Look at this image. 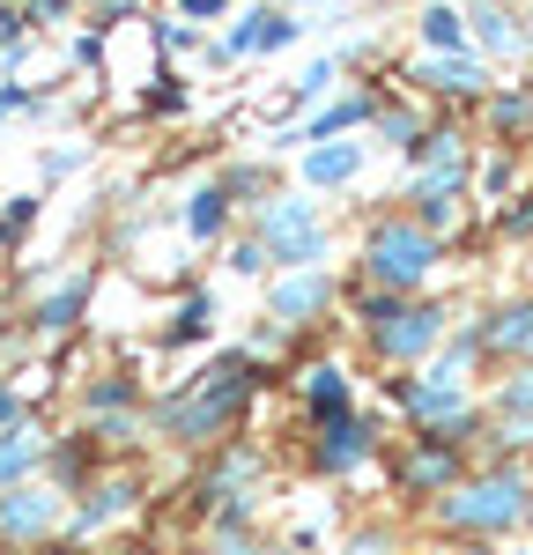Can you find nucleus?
Listing matches in <instances>:
<instances>
[{"instance_id": "17", "label": "nucleus", "mask_w": 533, "mask_h": 555, "mask_svg": "<svg viewBox=\"0 0 533 555\" xmlns=\"http://www.w3.org/2000/svg\"><path fill=\"white\" fill-rule=\"evenodd\" d=\"M38 452H44V444L30 437V429H23V423H8V429H0V481H15V474L30 467Z\"/></svg>"}, {"instance_id": "21", "label": "nucleus", "mask_w": 533, "mask_h": 555, "mask_svg": "<svg viewBox=\"0 0 533 555\" xmlns=\"http://www.w3.org/2000/svg\"><path fill=\"white\" fill-rule=\"evenodd\" d=\"M230 267H237V274H260V267H266V245H260V237H252V245H237V253H230Z\"/></svg>"}, {"instance_id": "10", "label": "nucleus", "mask_w": 533, "mask_h": 555, "mask_svg": "<svg viewBox=\"0 0 533 555\" xmlns=\"http://www.w3.org/2000/svg\"><path fill=\"white\" fill-rule=\"evenodd\" d=\"M482 348H496V356H533V304L496 311V319L482 326Z\"/></svg>"}, {"instance_id": "20", "label": "nucleus", "mask_w": 533, "mask_h": 555, "mask_svg": "<svg viewBox=\"0 0 533 555\" xmlns=\"http://www.w3.org/2000/svg\"><path fill=\"white\" fill-rule=\"evenodd\" d=\"M30 215H38V201H8V215H0V245H8V237H15Z\"/></svg>"}, {"instance_id": "11", "label": "nucleus", "mask_w": 533, "mask_h": 555, "mask_svg": "<svg viewBox=\"0 0 533 555\" xmlns=\"http://www.w3.org/2000/svg\"><path fill=\"white\" fill-rule=\"evenodd\" d=\"M467 44H482V52H511V44H526V30H511V15H504L496 0H474V15H467Z\"/></svg>"}, {"instance_id": "25", "label": "nucleus", "mask_w": 533, "mask_h": 555, "mask_svg": "<svg viewBox=\"0 0 533 555\" xmlns=\"http://www.w3.org/2000/svg\"><path fill=\"white\" fill-rule=\"evenodd\" d=\"M178 8H185V15H222L230 0H178Z\"/></svg>"}, {"instance_id": "26", "label": "nucleus", "mask_w": 533, "mask_h": 555, "mask_svg": "<svg viewBox=\"0 0 533 555\" xmlns=\"http://www.w3.org/2000/svg\"><path fill=\"white\" fill-rule=\"evenodd\" d=\"M467 555H482V548H467Z\"/></svg>"}, {"instance_id": "12", "label": "nucleus", "mask_w": 533, "mask_h": 555, "mask_svg": "<svg viewBox=\"0 0 533 555\" xmlns=\"http://www.w3.org/2000/svg\"><path fill=\"white\" fill-rule=\"evenodd\" d=\"M363 171V141H341V149H311L304 156V178L311 185H349Z\"/></svg>"}, {"instance_id": "4", "label": "nucleus", "mask_w": 533, "mask_h": 555, "mask_svg": "<svg viewBox=\"0 0 533 555\" xmlns=\"http://www.w3.org/2000/svg\"><path fill=\"white\" fill-rule=\"evenodd\" d=\"M370 341H378V356H393V363H415V356H430L444 341V311L438 304H393V319Z\"/></svg>"}, {"instance_id": "22", "label": "nucleus", "mask_w": 533, "mask_h": 555, "mask_svg": "<svg viewBox=\"0 0 533 555\" xmlns=\"http://www.w3.org/2000/svg\"><path fill=\"white\" fill-rule=\"evenodd\" d=\"M15 44H23V15H8V8H0V52H15Z\"/></svg>"}, {"instance_id": "15", "label": "nucleus", "mask_w": 533, "mask_h": 555, "mask_svg": "<svg viewBox=\"0 0 533 555\" xmlns=\"http://www.w3.org/2000/svg\"><path fill=\"white\" fill-rule=\"evenodd\" d=\"M422 38H430V52H467V15L459 8H422Z\"/></svg>"}, {"instance_id": "14", "label": "nucleus", "mask_w": 533, "mask_h": 555, "mask_svg": "<svg viewBox=\"0 0 533 555\" xmlns=\"http://www.w3.org/2000/svg\"><path fill=\"white\" fill-rule=\"evenodd\" d=\"M370 112H378L370 96H341V104H326V112H318V119H311V127H304V141H334V133H341V127H363Z\"/></svg>"}, {"instance_id": "19", "label": "nucleus", "mask_w": 533, "mask_h": 555, "mask_svg": "<svg viewBox=\"0 0 533 555\" xmlns=\"http://www.w3.org/2000/svg\"><path fill=\"white\" fill-rule=\"evenodd\" d=\"M326 89H334V60H311L304 82H297V104H304V96H326Z\"/></svg>"}, {"instance_id": "2", "label": "nucleus", "mask_w": 533, "mask_h": 555, "mask_svg": "<svg viewBox=\"0 0 533 555\" xmlns=\"http://www.w3.org/2000/svg\"><path fill=\"white\" fill-rule=\"evenodd\" d=\"M438 518L459 526V533H504V526L526 518V481H519V474H482V481L452 489L438 504Z\"/></svg>"}, {"instance_id": "3", "label": "nucleus", "mask_w": 533, "mask_h": 555, "mask_svg": "<svg viewBox=\"0 0 533 555\" xmlns=\"http://www.w3.org/2000/svg\"><path fill=\"white\" fill-rule=\"evenodd\" d=\"M260 245L282 259V267H311V259L326 253L311 201H274V208H266V222H260Z\"/></svg>"}, {"instance_id": "24", "label": "nucleus", "mask_w": 533, "mask_h": 555, "mask_svg": "<svg viewBox=\"0 0 533 555\" xmlns=\"http://www.w3.org/2000/svg\"><path fill=\"white\" fill-rule=\"evenodd\" d=\"M15 415H23V400H15V392H8V385H0V429L15 423Z\"/></svg>"}, {"instance_id": "9", "label": "nucleus", "mask_w": 533, "mask_h": 555, "mask_svg": "<svg viewBox=\"0 0 533 555\" xmlns=\"http://www.w3.org/2000/svg\"><path fill=\"white\" fill-rule=\"evenodd\" d=\"M304 408H311V423H318V429L341 423V415H349V378H341L334 363H318V371L304 378Z\"/></svg>"}, {"instance_id": "8", "label": "nucleus", "mask_w": 533, "mask_h": 555, "mask_svg": "<svg viewBox=\"0 0 533 555\" xmlns=\"http://www.w3.org/2000/svg\"><path fill=\"white\" fill-rule=\"evenodd\" d=\"M44 526H52V496L44 489H8L0 496V533L8 541H38Z\"/></svg>"}, {"instance_id": "18", "label": "nucleus", "mask_w": 533, "mask_h": 555, "mask_svg": "<svg viewBox=\"0 0 533 555\" xmlns=\"http://www.w3.org/2000/svg\"><path fill=\"white\" fill-rule=\"evenodd\" d=\"M193 334H208V297H193L185 311H178V326H171V341H193Z\"/></svg>"}, {"instance_id": "6", "label": "nucleus", "mask_w": 533, "mask_h": 555, "mask_svg": "<svg viewBox=\"0 0 533 555\" xmlns=\"http://www.w3.org/2000/svg\"><path fill=\"white\" fill-rule=\"evenodd\" d=\"M326 297H334V282H326L318 267H297L289 282H274V319H282V326H304Z\"/></svg>"}, {"instance_id": "16", "label": "nucleus", "mask_w": 533, "mask_h": 555, "mask_svg": "<svg viewBox=\"0 0 533 555\" xmlns=\"http://www.w3.org/2000/svg\"><path fill=\"white\" fill-rule=\"evenodd\" d=\"M222 222H230V185H200L193 208H185V230H193V237H216Z\"/></svg>"}, {"instance_id": "13", "label": "nucleus", "mask_w": 533, "mask_h": 555, "mask_svg": "<svg viewBox=\"0 0 533 555\" xmlns=\"http://www.w3.org/2000/svg\"><path fill=\"white\" fill-rule=\"evenodd\" d=\"M89 304V274H75V282H60L52 297H38V334H60V326H75Z\"/></svg>"}, {"instance_id": "27", "label": "nucleus", "mask_w": 533, "mask_h": 555, "mask_svg": "<svg viewBox=\"0 0 533 555\" xmlns=\"http://www.w3.org/2000/svg\"><path fill=\"white\" fill-rule=\"evenodd\" d=\"M526 44H533V30H526Z\"/></svg>"}, {"instance_id": "5", "label": "nucleus", "mask_w": 533, "mask_h": 555, "mask_svg": "<svg viewBox=\"0 0 533 555\" xmlns=\"http://www.w3.org/2000/svg\"><path fill=\"white\" fill-rule=\"evenodd\" d=\"M415 82L452 89V96H489V60H474V52H430V60H415Z\"/></svg>"}, {"instance_id": "1", "label": "nucleus", "mask_w": 533, "mask_h": 555, "mask_svg": "<svg viewBox=\"0 0 533 555\" xmlns=\"http://www.w3.org/2000/svg\"><path fill=\"white\" fill-rule=\"evenodd\" d=\"M430 267H438V237H430L415 215H407V222H378L370 245H363V274H370L378 289H393V297H400V289H415Z\"/></svg>"}, {"instance_id": "7", "label": "nucleus", "mask_w": 533, "mask_h": 555, "mask_svg": "<svg viewBox=\"0 0 533 555\" xmlns=\"http://www.w3.org/2000/svg\"><path fill=\"white\" fill-rule=\"evenodd\" d=\"M363 452H370V429L355 423V415H341V423H326L318 429V474H349V467H363Z\"/></svg>"}, {"instance_id": "23", "label": "nucleus", "mask_w": 533, "mask_h": 555, "mask_svg": "<svg viewBox=\"0 0 533 555\" xmlns=\"http://www.w3.org/2000/svg\"><path fill=\"white\" fill-rule=\"evenodd\" d=\"M504 230H511V237H526V230H533V201H526V208H511V215H504Z\"/></svg>"}]
</instances>
